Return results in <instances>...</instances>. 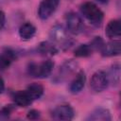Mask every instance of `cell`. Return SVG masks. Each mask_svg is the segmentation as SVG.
<instances>
[{
	"mask_svg": "<svg viewBox=\"0 0 121 121\" xmlns=\"http://www.w3.org/2000/svg\"><path fill=\"white\" fill-rule=\"evenodd\" d=\"M82 15L94 26H100L103 20V12L93 2H86L80 7Z\"/></svg>",
	"mask_w": 121,
	"mask_h": 121,
	"instance_id": "1",
	"label": "cell"
},
{
	"mask_svg": "<svg viewBox=\"0 0 121 121\" xmlns=\"http://www.w3.org/2000/svg\"><path fill=\"white\" fill-rule=\"evenodd\" d=\"M49 38L52 43H59L64 49L68 48L72 44V41L67 36L66 29L61 25H56L51 28L49 32Z\"/></svg>",
	"mask_w": 121,
	"mask_h": 121,
	"instance_id": "2",
	"label": "cell"
},
{
	"mask_svg": "<svg viewBox=\"0 0 121 121\" xmlns=\"http://www.w3.org/2000/svg\"><path fill=\"white\" fill-rule=\"evenodd\" d=\"M54 67V62L50 60H44L42 63H30L28 65V74L34 78H44L50 76Z\"/></svg>",
	"mask_w": 121,
	"mask_h": 121,
	"instance_id": "3",
	"label": "cell"
},
{
	"mask_svg": "<svg viewBox=\"0 0 121 121\" xmlns=\"http://www.w3.org/2000/svg\"><path fill=\"white\" fill-rule=\"evenodd\" d=\"M109 84L107 73H105L102 70H98L95 72L91 78L90 81V87L92 88L93 91L96 93H100L104 91Z\"/></svg>",
	"mask_w": 121,
	"mask_h": 121,
	"instance_id": "4",
	"label": "cell"
},
{
	"mask_svg": "<svg viewBox=\"0 0 121 121\" xmlns=\"http://www.w3.org/2000/svg\"><path fill=\"white\" fill-rule=\"evenodd\" d=\"M60 0H43L38 9V15L42 20L48 19L57 9Z\"/></svg>",
	"mask_w": 121,
	"mask_h": 121,
	"instance_id": "5",
	"label": "cell"
},
{
	"mask_svg": "<svg viewBox=\"0 0 121 121\" xmlns=\"http://www.w3.org/2000/svg\"><path fill=\"white\" fill-rule=\"evenodd\" d=\"M67 30L72 34H79L83 28V22L79 15L75 12H70L66 16Z\"/></svg>",
	"mask_w": 121,
	"mask_h": 121,
	"instance_id": "6",
	"label": "cell"
},
{
	"mask_svg": "<svg viewBox=\"0 0 121 121\" xmlns=\"http://www.w3.org/2000/svg\"><path fill=\"white\" fill-rule=\"evenodd\" d=\"M78 66V62L73 60H65L59 69V72H58V75H57L58 80L61 81V80H64L65 78H69L72 74H74L77 71Z\"/></svg>",
	"mask_w": 121,
	"mask_h": 121,
	"instance_id": "7",
	"label": "cell"
},
{
	"mask_svg": "<svg viewBox=\"0 0 121 121\" xmlns=\"http://www.w3.org/2000/svg\"><path fill=\"white\" fill-rule=\"evenodd\" d=\"M53 118L56 120H62V121H69L73 119L75 112L71 106L69 105H60L58 106L52 112Z\"/></svg>",
	"mask_w": 121,
	"mask_h": 121,
	"instance_id": "8",
	"label": "cell"
},
{
	"mask_svg": "<svg viewBox=\"0 0 121 121\" xmlns=\"http://www.w3.org/2000/svg\"><path fill=\"white\" fill-rule=\"evenodd\" d=\"M100 51L102 53V56L104 57L117 56L120 54L121 51V43L120 41H112L107 43H104Z\"/></svg>",
	"mask_w": 121,
	"mask_h": 121,
	"instance_id": "9",
	"label": "cell"
},
{
	"mask_svg": "<svg viewBox=\"0 0 121 121\" xmlns=\"http://www.w3.org/2000/svg\"><path fill=\"white\" fill-rule=\"evenodd\" d=\"M111 119L112 116L109 110L104 108H97L94 110L87 117V120L91 121H110Z\"/></svg>",
	"mask_w": 121,
	"mask_h": 121,
	"instance_id": "10",
	"label": "cell"
},
{
	"mask_svg": "<svg viewBox=\"0 0 121 121\" xmlns=\"http://www.w3.org/2000/svg\"><path fill=\"white\" fill-rule=\"evenodd\" d=\"M16 59V53L8 48L0 54V70H5L10 66L12 61Z\"/></svg>",
	"mask_w": 121,
	"mask_h": 121,
	"instance_id": "11",
	"label": "cell"
},
{
	"mask_svg": "<svg viewBox=\"0 0 121 121\" xmlns=\"http://www.w3.org/2000/svg\"><path fill=\"white\" fill-rule=\"evenodd\" d=\"M13 100H14L15 104L20 107H27L33 101V99L31 98V96L29 95V94L27 93L26 90L17 92L13 96Z\"/></svg>",
	"mask_w": 121,
	"mask_h": 121,
	"instance_id": "12",
	"label": "cell"
},
{
	"mask_svg": "<svg viewBox=\"0 0 121 121\" xmlns=\"http://www.w3.org/2000/svg\"><path fill=\"white\" fill-rule=\"evenodd\" d=\"M106 35L109 38H116L121 34V24L119 20H112L106 26Z\"/></svg>",
	"mask_w": 121,
	"mask_h": 121,
	"instance_id": "13",
	"label": "cell"
},
{
	"mask_svg": "<svg viewBox=\"0 0 121 121\" xmlns=\"http://www.w3.org/2000/svg\"><path fill=\"white\" fill-rule=\"evenodd\" d=\"M85 80H86L85 74L82 71L79 72L77 75V77L75 78V79L70 84V91H71V93L72 94H78V93H79L83 89V87L85 85Z\"/></svg>",
	"mask_w": 121,
	"mask_h": 121,
	"instance_id": "14",
	"label": "cell"
},
{
	"mask_svg": "<svg viewBox=\"0 0 121 121\" xmlns=\"http://www.w3.org/2000/svg\"><path fill=\"white\" fill-rule=\"evenodd\" d=\"M36 33V27L31 23H25L19 28V35L24 40L31 39Z\"/></svg>",
	"mask_w": 121,
	"mask_h": 121,
	"instance_id": "15",
	"label": "cell"
},
{
	"mask_svg": "<svg viewBox=\"0 0 121 121\" xmlns=\"http://www.w3.org/2000/svg\"><path fill=\"white\" fill-rule=\"evenodd\" d=\"M39 52L43 56H53L58 53V47L54 43L42 42L38 46Z\"/></svg>",
	"mask_w": 121,
	"mask_h": 121,
	"instance_id": "16",
	"label": "cell"
},
{
	"mask_svg": "<svg viewBox=\"0 0 121 121\" xmlns=\"http://www.w3.org/2000/svg\"><path fill=\"white\" fill-rule=\"evenodd\" d=\"M107 77H108V80H109V83H112V85H117L120 81V66L119 64H114L109 74H107Z\"/></svg>",
	"mask_w": 121,
	"mask_h": 121,
	"instance_id": "17",
	"label": "cell"
},
{
	"mask_svg": "<svg viewBox=\"0 0 121 121\" xmlns=\"http://www.w3.org/2000/svg\"><path fill=\"white\" fill-rule=\"evenodd\" d=\"M26 91L29 94V95L31 96V98L33 100H35V99L40 98L43 95V87L41 84H39V83H32V84H30L27 87Z\"/></svg>",
	"mask_w": 121,
	"mask_h": 121,
	"instance_id": "18",
	"label": "cell"
},
{
	"mask_svg": "<svg viewBox=\"0 0 121 121\" xmlns=\"http://www.w3.org/2000/svg\"><path fill=\"white\" fill-rule=\"evenodd\" d=\"M93 52V48L90 44H80L79 46H78L75 51H74V54L76 57H78V58H83V57H88L92 54Z\"/></svg>",
	"mask_w": 121,
	"mask_h": 121,
	"instance_id": "19",
	"label": "cell"
},
{
	"mask_svg": "<svg viewBox=\"0 0 121 121\" xmlns=\"http://www.w3.org/2000/svg\"><path fill=\"white\" fill-rule=\"evenodd\" d=\"M13 111V107L11 105H7L6 107H4L1 111H0V116H4V117H8L11 112Z\"/></svg>",
	"mask_w": 121,
	"mask_h": 121,
	"instance_id": "20",
	"label": "cell"
},
{
	"mask_svg": "<svg viewBox=\"0 0 121 121\" xmlns=\"http://www.w3.org/2000/svg\"><path fill=\"white\" fill-rule=\"evenodd\" d=\"M40 117V112L36 110H31L27 113V118L30 120H36Z\"/></svg>",
	"mask_w": 121,
	"mask_h": 121,
	"instance_id": "21",
	"label": "cell"
},
{
	"mask_svg": "<svg viewBox=\"0 0 121 121\" xmlns=\"http://www.w3.org/2000/svg\"><path fill=\"white\" fill-rule=\"evenodd\" d=\"M5 23H6V16H5V13L0 10V29H2L5 26Z\"/></svg>",
	"mask_w": 121,
	"mask_h": 121,
	"instance_id": "22",
	"label": "cell"
},
{
	"mask_svg": "<svg viewBox=\"0 0 121 121\" xmlns=\"http://www.w3.org/2000/svg\"><path fill=\"white\" fill-rule=\"evenodd\" d=\"M4 89H5V83H4L3 78H0V94H1V93H3Z\"/></svg>",
	"mask_w": 121,
	"mask_h": 121,
	"instance_id": "23",
	"label": "cell"
},
{
	"mask_svg": "<svg viewBox=\"0 0 121 121\" xmlns=\"http://www.w3.org/2000/svg\"><path fill=\"white\" fill-rule=\"evenodd\" d=\"M97 1L100 2V3H102V4H106V3L109 2V0H97Z\"/></svg>",
	"mask_w": 121,
	"mask_h": 121,
	"instance_id": "24",
	"label": "cell"
}]
</instances>
